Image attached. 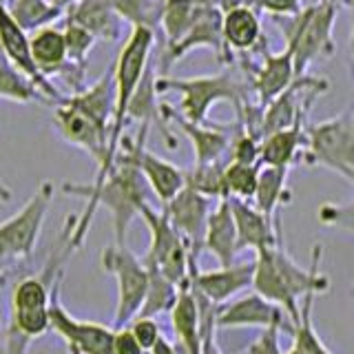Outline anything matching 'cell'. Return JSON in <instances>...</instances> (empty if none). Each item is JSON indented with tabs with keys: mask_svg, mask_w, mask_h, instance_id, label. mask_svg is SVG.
I'll use <instances>...</instances> for the list:
<instances>
[{
	"mask_svg": "<svg viewBox=\"0 0 354 354\" xmlns=\"http://www.w3.org/2000/svg\"><path fill=\"white\" fill-rule=\"evenodd\" d=\"M149 191L151 188L147 180H144V175L140 173V169L122 151L118 153L115 166L111 169V173L106 175V180L102 184L64 182L62 184L64 195H75L84 199V210L77 215V221L69 235L71 248L77 250L84 243L86 232L91 228V221L100 206L106 208L111 215L115 243H124L131 221L140 217V210L149 204Z\"/></svg>",
	"mask_w": 354,
	"mask_h": 354,
	"instance_id": "obj_1",
	"label": "cell"
},
{
	"mask_svg": "<svg viewBox=\"0 0 354 354\" xmlns=\"http://www.w3.org/2000/svg\"><path fill=\"white\" fill-rule=\"evenodd\" d=\"M321 257L324 246L315 243L313 257L308 268H301L290 254L286 252L283 241L274 248H266L254 254V292L268 299L270 304L288 313V319L295 326L301 313V301L310 292H326L330 288V279L321 272Z\"/></svg>",
	"mask_w": 354,
	"mask_h": 354,
	"instance_id": "obj_2",
	"label": "cell"
},
{
	"mask_svg": "<svg viewBox=\"0 0 354 354\" xmlns=\"http://www.w3.org/2000/svg\"><path fill=\"white\" fill-rule=\"evenodd\" d=\"M250 82L243 80L235 71H221L215 75L197 77H169L158 75V93H180L177 113L184 120L204 124L208 122V111L217 102H230L237 111V118L250 104L248 93Z\"/></svg>",
	"mask_w": 354,
	"mask_h": 354,
	"instance_id": "obj_3",
	"label": "cell"
},
{
	"mask_svg": "<svg viewBox=\"0 0 354 354\" xmlns=\"http://www.w3.org/2000/svg\"><path fill=\"white\" fill-rule=\"evenodd\" d=\"M339 5L332 0H321L317 5L304 7L297 16L274 18V25L281 29L286 49L292 51L297 75H306L310 64L319 58H330L335 53V22Z\"/></svg>",
	"mask_w": 354,
	"mask_h": 354,
	"instance_id": "obj_4",
	"label": "cell"
},
{
	"mask_svg": "<svg viewBox=\"0 0 354 354\" xmlns=\"http://www.w3.org/2000/svg\"><path fill=\"white\" fill-rule=\"evenodd\" d=\"M155 33L149 29H131V36L127 38L124 47L120 49L118 58L113 62V77H115V115L113 124H111V162L115 166L120 144L124 140V127L129 104L133 93L138 91V86L142 82L144 73L151 66L153 58V47H155Z\"/></svg>",
	"mask_w": 354,
	"mask_h": 354,
	"instance_id": "obj_5",
	"label": "cell"
},
{
	"mask_svg": "<svg viewBox=\"0 0 354 354\" xmlns=\"http://www.w3.org/2000/svg\"><path fill=\"white\" fill-rule=\"evenodd\" d=\"M301 162L324 166L354 184V113L310 124Z\"/></svg>",
	"mask_w": 354,
	"mask_h": 354,
	"instance_id": "obj_6",
	"label": "cell"
},
{
	"mask_svg": "<svg viewBox=\"0 0 354 354\" xmlns=\"http://www.w3.org/2000/svg\"><path fill=\"white\" fill-rule=\"evenodd\" d=\"M104 272L115 277L118 283V306L113 317V328H124L140 317L144 299L149 290V270L127 243H111L100 254Z\"/></svg>",
	"mask_w": 354,
	"mask_h": 354,
	"instance_id": "obj_7",
	"label": "cell"
},
{
	"mask_svg": "<svg viewBox=\"0 0 354 354\" xmlns=\"http://www.w3.org/2000/svg\"><path fill=\"white\" fill-rule=\"evenodd\" d=\"M140 217L144 219V224H147L151 232L149 250L142 261L158 268L173 283L182 288L184 283L191 281V263L195 261L186 239L175 230L171 219L162 210H155L151 204L140 210Z\"/></svg>",
	"mask_w": 354,
	"mask_h": 354,
	"instance_id": "obj_8",
	"label": "cell"
},
{
	"mask_svg": "<svg viewBox=\"0 0 354 354\" xmlns=\"http://www.w3.org/2000/svg\"><path fill=\"white\" fill-rule=\"evenodd\" d=\"M53 202V184L42 182L16 215L0 224V261L25 259L33 252Z\"/></svg>",
	"mask_w": 354,
	"mask_h": 354,
	"instance_id": "obj_9",
	"label": "cell"
},
{
	"mask_svg": "<svg viewBox=\"0 0 354 354\" xmlns=\"http://www.w3.org/2000/svg\"><path fill=\"white\" fill-rule=\"evenodd\" d=\"M53 127L58 129L60 138L71 144V147L84 151L86 155H91L97 164L95 180L91 184H102L106 180V175L113 169L111 162L109 144H111V131L104 129L102 124H97L95 120H91L86 113H82L80 109L71 106L66 100L53 109Z\"/></svg>",
	"mask_w": 354,
	"mask_h": 354,
	"instance_id": "obj_10",
	"label": "cell"
},
{
	"mask_svg": "<svg viewBox=\"0 0 354 354\" xmlns=\"http://www.w3.org/2000/svg\"><path fill=\"white\" fill-rule=\"evenodd\" d=\"M62 281L55 283L51 297V332H55L66 346L69 354H113V337L115 328L97 324V321L75 319L69 310L62 306L60 299Z\"/></svg>",
	"mask_w": 354,
	"mask_h": 354,
	"instance_id": "obj_11",
	"label": "cell"
},
{
	"mask_svg": "<svg viewBox=\"0 0 354 354\" xmlns=\"http://www.w3.org/2000/svg\"><path fill=\"white\" fill-rule=\"evenodd\" d=\"M147 136L149 129L140 127L138 140L124 138L120 144V151L133 160V164L138 166L144 180H147L153 195L160 199L162 206H166L186 186V171L177 169L173 162L151 153L147 149Z\"/></svg>",
	"mask_w": 354,
	"mask_h": 354,
	"instance_id": "obj_12",
	"label": "cell"
},
{
	"mask_svg": "<svg viewBox=\"0 0 354 354\" xmlns=\"http://www.w3.org/2000/svg\"><path fill=\"white\" fill-rule=\"evenodd\" d=\"M162 118H164V122L166 120L175 122V127L191 140L193 153H195V166L230 160V144L239 129V120L232 122V124H215V122L195 124V122L184 120L171 104H166V102H162Z\"/></svg>",
	"mask_w": 354,
	"mask_h": 354,
	"instance_id": "obj_13",
	"label": "cell"
},
{
	"mask_svg": "<svg viewBox=\"0 0 354 354\" xmlns=\"http://www.w3.org/2000/svg\"><path fill=\"white\" fill-rule=\"evenodd\" d=\"M221 22H224V11L219 9V5H208L202 16L197 18V22L191 27V31L186 33V36L173 44L169 49H162V60H160V73L166 75V71L171 69V66L182 60L186 53H191L193 49H199V47H208L217 53V58L226 64H232L235 62V55H232L226 47L224 42V31H221Z\"/></svg>",
	"mask_w": 354,
	"mask_h": 354,
	"instance_id": "obj_14",
	"label": "cell"
},
{
	"mask_svg": "<svg viewBox=\"0 0 354 354\" xmlns=\"http://www.w3.org/2000/svg\"><path fill=\"white\" fill-rule=\"evenodd\" d=\"M0 51H3L22 73L36 82V86L42 91V95L47 97L49 104L58 106L66 97L53 86V82L49 80V77H44L38 71L36 62H33V58H31L29 33L18 25L14 16L9 14L7 0H0Z\"/></svg>",
	"mask_w": 354,
	"mask_h": 354,
	"instance_id": "obj_15",
	"label": "cell"
},
{
	"mask_svg": "<svg viewBox=\"0 0 354 354\" xmlns=\"http://www.w3.org/2000/svg\"><path fill=\"white\" fill-rule=\"evenodd\" d=\"M162 213L171 219L175 230L186 239L193 259L199 261V252L204 250L206 224L210 217V197L202 195L191 186H184L182 191L162 208Z\"/></svg>",
	"mask_w": 354,
	"mask_h": 354,
	"instance_id": "obj_16",
	"label": "cell"
},
{
	"mask_svg": "<svg viewBox=\"0 0 354 354\" xmlns=\"http://www.w3.org/2000/svg\"><path fill=\"white\" fill-rule=\"evenodd\" d=\"M254 279V259L232 266H221L217 270H199V261L191 263V286L193 290L206 299L210 306H224L232 297L246 288H252Z\"/></svg>",
	"mask_w": 354,
	"mask_h": 354,
	"instance_id": "obj_17",
	"label": "cell"
},
{
	"mask_svg": "<svg viewBox=\"0 0 354 354\" xmlns=\"http://www.w3.org/2000/svg\"><path fill=\"white\" fill-rule=\"evenodd\" d=\"M232 217L237 226V248L241 250H254V254L274 248L277 243L283 241L281 237V219L268 217L266 213L246 199H228Z\"/></svg>",
	"mask_w": 354,
	"mask_h": 354,
	"instance_id": "obj_18",
	"label": "cell"
},
{
	"mask_svg": "<svg viewBox=\"0 0 354 354\" xmlns=\"http://www.w3.org/2000/svg\"><path fill=\"white\" fill-rule=\"evenodd\" d=\"M295 58L292 51L283 49L281 53H270L268 47L261 51V62L250 71V88L257 95V104L266 109L274 97H279L288 86L295 82Z\"/></svg>",
	"mask_w": 354,
	"mask_h": 354,
	"instance_id": "obj_19",
	"label": "cell"
},
{
	"mask_svg": "<svg viewBox=\"0 0 354 354\" xmlns=\"http://www.w3.org/2000/svg\"><path fill=\"white\" fill-rule=\"evenodd\" d=\"M283 319V310L270 304L268 299L252 292L246 297L232 299L215 310L217 328H270L274 321Z\"/></svg>",
	"mask_w": 354,
	"mask_h": 354,
	"instance_id": "obj_20",
	"label": "cell"
},
{
	"mask_svg": "<svg viewBox=\"0 0 354 354\" xmlns=\"http://www.w3.org/2000/svg\"><path fill=\"white\" fill-rule=\"evenodd\" d=\"M171 324L173 332L180 343L182 354H202L204 343V321H202V306L193 290L191 281L182 286L177 304L171 310Z\"/></svg>",
	"mask_w": 354,
	"mask_h": 354,
	"instance_id": "obj_21",
	"label": "cell"
},
{
	"mask_svg": "<svg viewBox=\"0 0 354 354\" xmlns=\"http://www.w3.org/2000/svg\"><path fill=\"white\" fill-rule=\"evenodd\" d=\"M221 31H224V42L228 51L248 53V51H263L268 44L263 38L259 11L250 7H232L224 11V22H221Z\"/></svg>",
	"mask_w": 354,
	"mask_h": 354,
	"instance_id": "obj_22",
	"label": "cell"
},
{
	"mask_svg": "<svg viewBox=\"0 0 354 354\" xmlns=\"http://www.w3.org/2000/svg\"><path fill=\"white\" fill-rule=\"evenodd\" d=\"M204 250L213 254L221 266L235 263V257L239 254L237 226L228 199H219L217 206L210 210L206 235H204Z\"/></svg>",
	"mask_w": 354,
	"mask_h": 354,
	"instance_id": "obj_23",
	"label": "cell"
},
{
	"mask_svg": "<svg viewBox=\"0 0 354 354\" xmlns=\"http://www.w3.org/2000/svg\"><path fill=\"white\" fill-rule=\"evenodd\" d=\"M64 18L93 33L95 40L113 42L122 36V20L109 0H77L64 11Z\"/></svg>",
	"mask_w": 354,
	"mask_h": 354,
	"instance_id": "obj_24",
	"label": "cell"
},
{
	"mask_svg": "<svg viewBox=\"0 0 354 354\" xmlns=\"http://www.w3.org/2000/svg\"><path fill=\"white\" fill-rule=\"evenodd\" d=\"M306 147H308V127L304 115L292 127L270 133V136H266L261 140V164L290 169L297 160H304Z\"/></svg>",
	"mask_w": 354,
	"mask_h": 354,
	"instance_id": "obj_25",
	"label": "cell"
},
{
	"mask_svg": "<svg viewBox=\"0 0 354 354\" xmlns=\"http://www.w3.org/2000/svg\"><path fill=\"white\" fill-rule=\"evenodd\" d=\"M29 47L38 71L49 80L53 75H62L71 66L62 27L49 25L29 33Z\"/></svg>",
	"mask_w": 354,
	"mask_h": 354,
	"instance_id": "obj_26",
	"label": "cell"
},
{
	"mask_svg": "<svg viewBox=\"0 0 354 354\" xmlns=\"http://www.w3.org/2000/svg\"><path fill=\"white\" fill-rule=\"evenodd\" d=\"M290 199H292V191L288 188V169L261 164L257 193L252 197V204L268 217H277V210L290 204Z\"/></svg>",
	"mask_w": 354,
	"mask_h": 354,
	"instance_id": "obj_27",
	"label": "cell"
},
{
	"mask_svg": "<svg viewBox=\"0 0 354 354\" xmlns=\"http://www.w3.org/2000/svg\"><path fill=\"white\" fill-rule=\"evenodd\" d=\"M0 100H9V102H18V104H31V102L49 104L47 97L36 86V82L22 73L3 51H0Z\"/></svg>",
	"mask_w": 354,
	"mask_h": 354,
	"instance_id": "obj_28",
	"label": "cell"
},
{
	"mask_svg": "<svg viewBox=\"0 0 354 354\" xmlns=\"http://www.w3.org/2000/svg\"><path fill=\"white\" fill-rule=\"evenodd\" d=\"M317 297H319L317 292H310L301 301L299 321L292 326V346L288 348L283 354H335L324 343V339L319 337V332L315 330L313 306H315Z\"/></svg>",
	"mask_w": 354,
	"mask_h": 354,
	"instance_id": "obj_29",
	"label": "cell"
},
{
	"mask_svg": "<svg viewBox=\"0 0 354 354\" xmlns=\"http://www.w3.org/2000/svg\"><path fill=\"white\" fill-rule=\"evenodd\" d=\"M147 270H149V290H147V299H144L140 317L155 319L158 315H164V313L171 315V310L175 308L182 288L177 283H173L164 272L153 268V266H147Z\"/></svg>",
	"mask_w": 354,
	"mask_h": 354,
	"instance_id": "obj_30",
	"label": "cell"
},
{
	"mask_svg": "<svg viewBox=\"0 0 354 354\" xmlns=\"http://www.w3.org/2000/svg\"><path fill=\"white\" fill-rule=\"evenodd\" d=\"M7 7L9 14L16 18V22L27 33L49 27L64 16V11L53 7L49 0H7Z\"/></svg>",
	"mask_w": 354,
	"mask_h": 354,
	"instance_id": "obj_31",
	"label": "cell"
},
{
	"mask_svg": "<svg viewBox=\"0 0 354 354\" xmlns=\"http://www.w3.org/2000/svg\"><path fill=\"white\" fill-rule=\"evenodd\" d=\"M109 3L122 20L129 22L131 29H149L158 36L164 0H109Z\"/></svg>",
	"mask_w": 354,
	"mask_h": 354,
	"instance_id": "obj_32",
	"label": "cell"
},
{
	"mask_svg": "<svg viewBox=\"0 0 354 354\" xmlns=\"http://www.w3.org/2000/svg\"><path fill=\"white\" fill-rule=\"evenodd\" d=\"M259 171H261V164L230 162L224 171L226 199H246V202H252L254 193H257Z\"/></svg>",
	"mask_w": 354,
	"mask_h": 354,
	"instance_id": "obj_33",
	"label": "cell"
},
{
	"mask_svg": "<svg viewBox=\"0 0 354 354\" xmlns=\"http://www.w3.org/2000/svg\"><path fill=\"white\" fill-rule=\"evenodd\" d=\"M62 33L66 40V51H69V62H73L77 66H86L88 53H91L93 44L97 42L93 38V33H88L84 27L75 25V22L69 18L62 20Z\"/></svg>",
	"mask_w": 354,
	"mask_h": 354,
	"instance_id": "obj_34",
	"label": "cell"
},
{
	"mask_svg": "<svg viewBox=\"0 0 354 354\" xmlns=\"http://www.w3.org/2000/svg\"><path fill=\"white\" fill-rule=\"evenodd\" d=\"M317 217L324 226H332L354 235V197L348 204H321L317 210Z\"/></svg>",
	"mask_w": 354,
	"mask_h": 354,
	"instance_id": "obj_35",
	"label": "cell"
},
{
	"mask_svg": "<svg viewBox=\"0 0 354 354\" xmlns=\"http://www.w3.org/2000/svg\"><path fill=\"white\" fill-rule=\"evenodd\" d=\"M283 328V319L274 321L270 328L261 330V335L254 339L248 348H243L237 354H283L281 346H279V332Z\"/></svg>",
	"mask_w": 354,
	"mask_h": 354,
	"instance_id": "obj_36",
	"label": "cell"
},
{
	"mask_svg": "<svg viewBox=\"0 0 354 354\" xmlns=\"http://www.w3.org/2000/svg\"><path fill=\"white\" fill-rule=\"evenodd\" d=\"M129 328H131L133 335H136V339L140 341L144 352H149V354L155 346H158V341L164 337L160 326H158V321L151 319V317H136L129 324Z\"/></svg>",
	"mask_w": 354,
	"mask_h": 354,
	"instance_id": "obj_37",
	"label": "cell"
},
{
	"mask_svg": "<svg viewBox=\"0 0 354 354\" xmlns=\"http://www.w3.org/2000/svg\"><path fill=\"white\" fill-rule=\"evenodd\" d=\"M197 295V292H195ZM199 299V306H202V321H204V343H202V354H221L219 346H217V339H215V306H210L206 299Z\"/></svg>",
	"mask_w": 354,
	"mask_h": 354,
	"instance_id": "obj_38",
	"label": "cell"
},
{
	"mask_svg": "<svg viewBox=\"0 0 354 354\" xmlns=\"http://www.w3.org/2000/svg\"><path fill=\"white\" fill-rule=\"evenodd\" d=\"M304 9V0H261L259 11H266L272 18H290Z\"/></svg>",
	"mask_w": 354,
	"mask_h": 354,
	"instance_id": "obj_39",
	"label": "cell"
},
{
	"mask_svg": "<svg viewBox=\"0 0 354 354\" xmlns=\"http://www.w3.org/2000/svg\"><path fill=\"white\" fill-rule=\"evenodd\" d=\"M113 354H147V352H144V348L140 346V341L131 332V328L124 326V328H115Z\"/></svg>",
	"mask_w": 354,
	"mask_h": 354,
	"instance_id": "obj_40",
	"label": "cell"
},
{
	"mask_svg": "<svg viewBox=\"0 0 354 354\" xmlns=\"http://www.w3.org/2000/svg\"><path fill=\"white\" fill-rule=\"evenodd\" d=\"M151 354H182V352L177 350L169 339L162 337V339L158 341V346H155V348L151 350Z\"/></svg>",
	"mask_w": 354,
	"mask_h": 354,
	"instance_id": "obj_41",
	"label": "cell"
},
{
	"mask_svg": "<svg viewBox=\"0 0 354 354\" xmlns=\"http://www.w3.org/2000/svg\"><path fill=\"white\" fill-rule=\"evenodd\" d=\"M49 3H51L53 7H58L60 11H66V9H69L71 5H75L77 0H49Z\"/></svg>",
	"mask_w": 354,
	"mask_h": 354,
	"instance_id": "obj_42",
	"label": "cell"
},
{
	"mask_svg": "<svg viewBox=\"0 0 354 354\" xmlns=\"http://www.w3.org/2000/svg\"><path fill=\"white\" fill-rule=\"evenodd\" d=\"M0 199H3V202H9L11 199V188L3 182V177H0Z\"/></svg>",
	"mask_w": 354,
	"mask_h": 354,
	"instance_id": "obj_43",
	"label": "cell"
},
{
	"mask_svg": "<svg viewBox=\"0 0 354 354\" xmlns=\"http://www.w3.org/2000/svg\"><path fill=\"white\" fill-rule=\"evenodd\" d=\"M239 3H241L243 7H250V9H254V11H259V3H261V0H239Z\"/></svg>",
	"mask_w": 354,
	"mask_h": 354,
	"instance_id": "obj_44",
	"label": "cell"
},
{
	"mask_svg": "<svg viewBox=\"0 0 354 354\" xmlns=\"http://www.w3.org/2000/svg\"><path fill=\"white\" fill-rule=\"evenodd\" d=\"M350 58H352V69H354V20H352V31H350Z\"/></svg>",
	"mask_w": 354,
	"mask_h": 354,
	"instance_id": "obj_45",
	"label": "cell"
},
{
	"mask_svg": "<svg viewBox=\"0 0 354 354\" xmlns=\"http://www.w3.org/2000/svg\"><path fill=\"white\" fill-rule=\"evenodd\" d=\"M0 281H3V279H0ZM5 324H3V319H0V352H3V343H5Z\"/></svg>",
	"mask_w": 354,
	"mask_h": 354,
	"instance_id": "obj_46",
	"label": "cell"
},
{
	"mask_svg": "<svg viewBox=\"0 0 354 354\" xmlns=\"http://www.w3.org/2000/svg\"><path fill=\"white\" fill-rule=\"evenodd\" d=\"M321 0H304V7H310V5H317Z\"/></svg>",
	"mask_w": 354,
	"mask_h": 354,
	"instance_id": "obj_47",
	"label": "cell"
},
{
	"mask_svg": "<svg viewBox=\"0 0 354 354\" xmlns=\"http://www.w3.org/2000/svg\"><path fill=\"white\" fill-rule=\"evenodd\" d=\"M332 3H337L341 7V5H350V0H332Z\"/></svg>",
	"mask_w": 354,
	"mask_h": 354,
	"instance_id": "obj_48",
	"label": "cell"
},
{
	"mask_svg": "<svg viewBox=\"0 0 354 354\" xmlns=\"http://www.w3.org/2000/svg\"><path fill=\"white\" fill-rule=\"evenodd\" d=\"M3 266H5V263H3V261H0V279H3Z\"/></svg>",
	"mask_w": 354,
	"mask_h": 354,
	"instance_id": "obj_49",
	"label": "cell"
},
{
	"mask_svg": "<svg viewBox=\"0 0 354 354\" xmlns=\"http://www.w3.org/2000/svg\"><path fill=\"white\" fill-rule=\"evenodd\" d=\"M210 3H215V5H219V0H210Z\"/></svg>",
	"mask_w": 354,
	"mask_h": 354,
	"instance_id": "obj_50",
	"label": "cell"
},
{
	"mask_svg": "<svg viewBox=\"0 0 354 354\" xmlns=\"http://www.w3.org/2000/svg\"><path fill=\"white\" fill-rule=\"evenodd\" d=\"M350 5H352V7H354V0H350Z\"/></svg>",
	"mask_w": 354,
	"mask_h": 354,
	"instance_id": "obj_51",
	"label": "cell"
}]
</instances>
